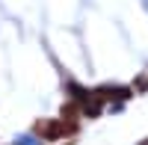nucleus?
Returning <instances> with one entry per match:
<instances>
[{
	"label": "nucleus",
	"instance_id": "3",
	"mask_svg": "<svg viewBox=\"0 0 148 145\" xmlns=\"http://www.w3.org/2000/svg\"><path fill=\"white\" fill-rule=\"evenodd\" d=\"M136 89H148V77H139L136 80Z\"/></svg>",
	"mask_w": 148,
	"mask_h": 145
},
{
	"label": "nucleus",
	"instance_id": "4",
	"mask_svg": "<svg viewBox=\"0 0 148 145\" xmlns=\"http://www.w3.org/2000/svg\"><path fill=\"white\" fill-rule=\"evenodd\" d=\"M139 145H148V139H142V142H139Z\"/></svg>",
	"mask_w": 148,
	"mask_h": 145
},
{
	"label": "nucleus",
	"instance_id": "2",
	"mask_svg": "<svg viewBox=\"0 0 148 145\" xmlns=\"http://www.w3.org/2000/svg\"><path fill=\"white\" fill-rule=\"evenodd\" d=\"M95 95L98 98H113V101H127L130 98V89L127 86H104V89H95Z\"/></svg>",
	"mask_w": 148,
	"mask_h": 145
},
{
	"label": "nucleus",
	"instance_id": "1",
	"mask_svg": "<svg viewBox=\"0 0 148 145\" xmlns=\"http://www.w3.org/2000/svg\"><path fill=\"white\" fill-rule=\"evenodd\" d=\"M36 130L45 136V139H59V136H65V133H71V124H59V122H39L36 124Z\"/></svg>",
	"mask_w": 148,
	"mask_h": 145
}]
</instances>
